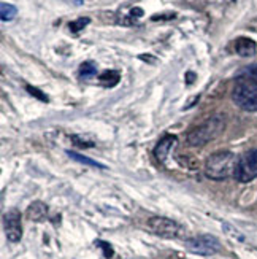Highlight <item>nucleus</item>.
I'll return each mask as SVG.
<instances>
[{
	"label": "nucleus",
	"instance_id": "obj_1",
	"mask_svg": "<svg viewBox=\"0 0 257 259\" xmlns=\"http://www.w3.org/2000/svg\"><path fill=\"white\" fill-rule=\"evenodd\" d=\"M238 165V157L232 151H216L205 162V174L210 180H216L222 182L229 177L235 175Z\"/></svg>",
	"mask_w": 257,
	"mask_h": 259
},
{
	"label": "nucleus",
	"instance_id": "obj_7",
	"mask_svg": "<svg viewBox=\"0 0 257 259\" xmlns=\"http://www.w3.org/2000/svg\"><path fill=\"white\" fill-rule=\"evenodd\" d=\"M5 234L11 243H18L22 237V226H21V213L18 210H10L4 217Z\"/></svg>",
	"mask_w": 257,
	"mask_h": 259
},
{
	"label": "nucleus",
	"instance_id": "obj_24",
	"mask_svg": "<svg viewBox=\"0 0 257 259\" xmlns=\"http://www.w3.org/2000/svg\"><path fill=\"white\" fill-rule=\"evenodd\" d=\"M233 2H235V0H233Z\"/></svg>",
	"mask_w": 257,
	"mask_h": 259
},
{
	"label": "nucleus",
	"instance_id": "obj_5",
	"mask_svg": "<svg viewBox=\"0 0 257 259\" xmlns=\"http://www.w3.org/2000/svg\"><path fill=\"white\" fill-rule=\"evenodd\" d=\"M148 228L152 234L162 239H178L181 237L183 228L176 221L165 217H152L148 220Z\"/></svg>",
	"mask_w": 257,
	"mask_h": 259
},
{
	"label": "nucleus",
	"instance_id": "obj_13",
	"mask_svg": "<svg viewBox=\"0 0 257 259\" xmlns=\"http://www.w3.org/2000/svg\"><path fill=\"white\" fill-rule=\"evenodd\" d=\"M18 15V10L15 5H10V4H2V7H0V16H2V21H11L15 19Z\"/></svg>",
	"mask_w": 257,
	"mask_h": 259
},
{
	"label": "nucleus",
	"instance_id": "obj_15",
	"mask_svg": "<svg viewBox=\"0 0 257 259\" xmlns=\"http://www.w3.org/2000/svg\"><path fill=\"white\" fill-rule=\"evenodd\" d=\"M89 22H91V19L89 18H80V19H76V21H72L70 24H69V29L72 33H78V32H81Z\"/></svg>",
	"mask_w": 257,
	"mask_h": 259
},
{
	"label": "nucleus",
	"instance_id": "obj_10",
	"mask_svg": "<svg viewBox=\"0 0 257 259\" xmlns=\"http://www.w3.org/2000/svg\"><path fill=\"white\" fill-rule=\"evenodd\" d=\"M235 51H237V54L241 56V58H251V56H254L257 51V45L251 38L240 37L235 41Z\"/></svg>",
	"mask_w": 257,
	"mask_h": 259
},
{
	"label": "nucleus",
	"instance_id": "obj_19",
	"mask_svg": "<svg viewBox=\"0 0 257 259\" xmlns=\"http://www.w3.org/2000/svg\"><path fill=\"white\" fill-rule=\"evenodd\" d=\"M72 142H73L76 146H87V148H91V146H94V142H91V140H84V139L80 137V135H72Z\"/></svg>",
	"mask_w": 257,
	"mask_h": 259
},
{
	"label": "nucleus",
	"instance_id": "obj_12",
	"mask_svg": "<svg viewBox=\"0 0 257 259\" xmlns=\"http://www.w3.org/2000/svg\"><path fill=\"white\" fill-rule=\"evenodd\" d=\"M97 75V65L91 61L87 62H83L80 65V78H84V80H87V78H92Z\"/></svg>",
	"mask_w": 257,
	"mask_h": 259
},
{
	"label": "nucleus",
	"instance_id": "obj_20",
	"mask_svg": "<svg viewBox=\"0 0 257 259\" xmlns=\"http://www.w3.org/2000/svg\"><path fill=\"white\" fill-rule=\"evenodd\" d=\"M243 75L244 76H249V78H252V80L257 81V64H252V65L246 67V69H244V72H243Z\"/></svg>",
	"mask_w": 257,
	"mask_h": 259
},
{
	"label": "nucleus",
	"instance_id": "obj_11",
	"mask_svg": "<svg viewBox=\"0 0 257 259\" xmlns=\"http://www.w3.org/2000/svg\"><path fill=\"white\" fill-rule=\"evenodd\" d=\"M119 80H121V75H119L118 70H107L104 73H100V76H98L100 84L105 86V88H113V86H116L119 83Z\"/></svg>",
	"mask_w": 257,
	"mask_h": 259
},
{
	"label": "nucleus",
	"instance_id": "obj_4",
	"mask_svg": "<svg viewBox=\"0 0 257 259\" xmlns=\"http://www.w3.org/2000/svg\"><path fill=\"white\" fill-rule=\"evenodd\" d=\"M184 246L191 253L200 256H213L219 253L222 248L221 242L216 237H213V235H198V237L187 239L184 242Z\"/></svg>",
	"mask_w": 257,
	"mask_h": 259
},
{
	"label": "nucleus",
	"instance_id": "obj_16",
	"mask_svg": "<svg viewBox=\"0 0 257 259\" xmlns=\"http://www.w3.org/2000/svg\"><path fill=\"white\" fill-rule=\"evenodd\" d=\"M222 229H224V232H226V234H229L230 237L237 239V240H240V242H244V235H243L240 231H237L233 226H230V224L224 223V224H222Z\"/></svg>",
	"mask_w": 257,
	"mask_h": 259
},
{
	"label": "nucleus",
	"instance_id": "obj_3",
	"mask_svg": "<svg viewBox=\"0 0 257 259\" xmlns=\"http://www.w3.org/2000/svg\"><path fill=\"white\" fill-rule=\"evenodd\" d=\"M232 99L237 107L244 111H257V81L241 75L232 91Z\"/></svg>",
	"mask_w": 257,
	"mask_h": 259
},
{
	"label": "nucleus",
	"instance_id": "obj_6",
	"mask_svg": "<svg viewBox=\"0 0 257 259\" xmlns=\"http://www.w3.org/2000/svg\"><path fill=\"white\" fill-rule=\"evenodd\" d=\"M235 177L240 183H249L257 178V150H249L238 157Z\"/></svg>",
	"mask_w": 257,
	"mask_h": 259
},
{
	"label": "nucleus",
	"instance_id": "obj_9",
	"mask_svg": "<svg viewBox=\"0 0 257 259\" xmlns=\"http://www.w3.org/2000/svg\"><path fill=\"white\" fill-rule=\"evenodd\" d=\"M26 217L30 220V221H43L44 218L48 217V205L43 204L40 200H35L33 204L29 205V208L26 210Z\"/></svg>",
	"mask_w": 257,
	"mask_h": 259
},
{
	"label": "nucleus",
	"instance_id": "obj_18",
	"mask_svg": "<svg viewBox=\"0 0 257 259\" xmlns=\"http://www.w3.org/2000/svg\"><path fill=\"white\" fill-rule=\"evenodd\" d=\"M95 245L100 246V248L104 250L105 257H111V256H113V248H111V245H110V243H107V242H104V240H97Z\"/></svg>",
	"mask_w": 257,
	"mask_h": 259
},
{
	"label": "nucleus",
	"instance_id": "obj_23",
	"mask_svg": "<svg viewBox=\"0 0 257 259\" xmlns=\"http://www.w3.org/2000/svg\"><path fill=\"white\" fill-rule=\"evenodd\" d=\"M78 2H81V0H78Z\"/></svg>",
	"mask_w": 257,
	"mask_h": 259
},
{
	"label": "nucleus",
	"instance_id": "obj_17",
	"mask_svg": "<svg viewBox=\"0 0 257 259\" xmlns=\"http://www.w3.org/2000/svg\"><path fill=\"white\" fill-rule=\"evenodd\" d=\"M26 89H27V93H29V94H32L33 97H37L38 100H41V102H48V96H46V94H43V93L40 91V89L33 88V86H27Z\"/></svg>",
	"mask_w": 257,
	"mask_h": 259
},
{
	"label": "nucleus",
	"instance_id": "obj_21",
	"mask_svg": "<svg viewBox=\"0 0 257 259\" xmlns=\"http://www.w3.org/2000/svg\"><path fill=\"white\" fill-rule=\"evenodd\" d=\"M130 16H135V18H140V16H143V10H141V8H132V11H130Z\"/></svg>",
	"mask_w": 257,
	"mask_h": 259
},
{
	"label": "nucleus",
	"instance_id": "obj_14",
	"mask_svg": "<svg viewBox=\"0 0 257 259\" xmlns=\"http://www.w3.org/2000/svg\"><path fill=\"white\" fill-rule=\"evenodd\" d=\"M67 154H69V156L72 157V159H75L76 162H80V164H86V165L97 167V168H105V165L98 164V162H95V161H92V159H89V157H86V156L78 154V153H75V151H67Z\"/></svg>",
	"mask_w": 257,
	"mask_h": 259
},
{
	"label": "nucleus",
	"instance_id": "obj_22",
	"mask_svg": "<svg viewBox=\"0 0 257 259\" xmlns=\"http://www.w3.org/2000/svg\"><path fill=\"white\" fill-rule=\"evenodd\" d=\"M194 80H195V73H194V72H187V73H186V83H187V84H191Z\"/></svg>",
	"mask_w": 257,
	"mask_h": 259
},
{
	"label": "nucleus",
	"instance_id": "obj_8",
	"mask_svg": "<svg viewBox=\"0 0 257 259\" xmlns=\"http://www.w3.org/2000/svg\"><path fill=\"white\" fill-rule=\"evenodd\" d=\"M176 143H178V137H176V135H172V134L164 135V137L159 140V143L156 145V148H154V157L159 162L164 164L167 161V157H169V154L172 153V150L176 146Z\"/></svg>",
	"mask_w": 257,
	"mask_h": 259
},
{
	"label": "nucleus",
	"instance_id": "obj_2",
	"mask_svg": "<svg viewBox=\"0 0 257 259\" xmlns=\"http://www.w3.org/2000/svg\"><path fill=\"white\" fill-rule=\"evenodd\" d=\"M226 129V118L222 115H215L207 119L203 124L197 126L187 134V143L195 148H202L211 140L218 139Z\"/></svg>",
	"mask_w": 257,
	"mask_h": 259
}]
</instances>
